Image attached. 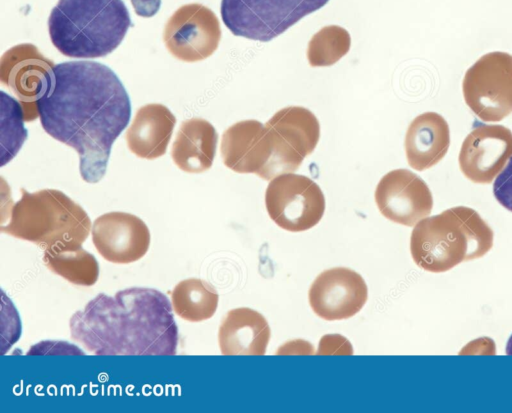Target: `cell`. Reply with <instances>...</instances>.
Segmentation results:
<instances>
[{
	"label": "cell",
	"mask_w": 512,
	"mask_h": 413,
	"mask_svg": "<svg viewBox=\"0 0 512 413\" xmlns=\"http://www.w3.org/2000/svg\"><path fill=\"white\" fill-rule=\"evenodd\" d=\"M493 194L504 208L512 212V157L495 178Z\"/></svg>",
	"instance_id": "cell-25"
},
{
	"label": "cell",
	"mask_w": 512,
	"mask_h": 413,
	"mask_svg": "<svg viewBox=\"0 0 512 413\" xmlns=\"http://www.w3.org/2000/svg\"><path fill=\"white\" fill-rule=\"evenodd\" d=\"M221 28L212 10L198 3L179 7L163 31L167 50L184 62H197L211 56L220 43Z\"/></svg>",
	"instance_id": "cell-9"
},
{
	"label": "cell",
	"mask_w": 512,
	"mask_h": 413,
	"mask_svg": "<svg viewBox=\"0 0 512 413\" xmlns=\"http://www.w3.org/2000/svg\"><path fill=\"white\" fill-rule=\"evenodd\" d=\"M265 125L275 130L286 145L302 158L315 150L320 138L318 119L301 106L280 109Z\"/></svg>",
	"instance_id": "cell-20"
},
{
	"label": "cell",
	"mask_w": 512,
	"mask_h": 413,
	"mask_svg": "<svg viewBox=\"0 0 512 413\" xmlns=\"http://www.w3.org/2000/svg\"><path fill=\"white\" fill-rule=\"evenodd\" d=\"M55 64L30 43L8 49L0 60V81L19 99L25 121L38 116L37 101L51 84Z\"/></svg>",
	"instance_id": "cell-10"
},
{
	"label": "cell",
	"mask_w": 512,
	"mask_h": 413,
	"mask_svg": "<svg viewBox=\"0 0 512 413\" xmlns=\"http://www.w3.org/2000/svg\"><path fill=\"white\" fill-rule=\"evenodd\" d=\"M450 145L447 121L436 112H425L410 123L404 141L410 167L423 171L436 165L446 155Z\"/></svg>",
	"instance_id": "cell-17"
},
{
	"label": "cell",
	"mask_w": 512,
	"mask_h": 413,
	"mask_svg": "<svg viewBox=\"0 0 512 413\" xmlns=\"http://www.w3.org/2000/svg\"><path fill=\"white\" fill-rule=\"evenodd\" d=\"M270 218L281 228L300 232L322 218L325 198L319 185L307 176L285 173L274 177L265 192Z\"/></svg>",
	"instance_id": "cell-8"
},
{
	"label": "cell",
	"mask_w": 512,
	"mask_h": 413,
	"mask_svg": "<svg viewBox=\"0 0 512 413\" xmlns=\"http://www.w3.org/2000/svg\"><path fill=\"white\" fill-rule=\"evenodd\" d=\"M375 202L384 217L405 226L416 225L433 207L426 182L407 169L392 170L380 179Z\"/></svg>",
	"instance_id": "cell-12"
},
{
	"label": "cell",
	"mask_w": 512,
	"mask_h": 413,
	"mask_svg": "<svg viewBox=\"0 0 512 413\" xmlns=\"http://www.w3.org/2000/svg\"><path fill=\"white\" fill-rule=\"evenodd\" d=\"M170 295L174 312L191 322L211 318L219 300L216 290L206 281L197 278L180 281Z\"/></svg>",
	"instance_id": "cell-22"
},
{
	"label": "cell",
	"mask_w": 512,
	"mask_h": 413,
	"mask_svg": "<svg viewBox=\"0 0 512 413\" xmlns=\"http://www.w3.org/2000/svg\"><path fill=\"white\" fill-rule=\"evenodd\" d=\"M329 0H222L225 26L236 36L268 42Z\"/></svg>",
	"instance_id": "cell-6"
},
{
	"label": "cell",
	"mask_w": 512,
	"mask_h": 413,
	"mask_svg": "<svg viewBox=\"0 0 512 413\" xmlns=\"http://www.w3.org/2000/svg\"><path fill=\"white\" fill-rule=\"evenodd\" d=\"M220 152L226 167L237 173H254L270 180L274 141L270 130L257 120L239 121L227 128Z\"/></svg>",
	"instance_id": "cell-13"
},
{
	"label": "cell",
	"mask_w": 512,
	"mask_h": 413,
	"mask_svg": "<svg viewBox=\"0 0 512 413\" xmlns=\"http://www.w3.org/2000/svg\"><path fill=\"white\" fill-rule=\"evenodd\" d=\"M351 46L348 31L337 25L321 28L309 41L308 62L312 67H326L338 62Z\"/></svg>",
	"instance_id": "cell-23"
},
{
	"label": "cell",
	"mask_w": 512,
	"mask_h": 413,
	"mask_svg": "<svg viewBox=\"0 0 512 413\" xmlns=\"http://www.w3.org/2000/svg\"><path fill=\"white\" fill-rule=\"evenodd\" d=\"M21 198L12 206L10 220L0 231L33 242L43 249L82 245L91 220L86 211L66 194L55 189L29 193L21 189Z\"/></svg>",
	"instance_id": "cell-5"
},
{
	"label": "cell",
	"mask_w": 512,
	"mask_h": 413,
	"mask_svg": "<svg viewBox=\"0 0 512 413\" xmlns=\"http://www.w3.org/2000/svg\"><path fill=\"white\" fill-rule=\"evenodd\" d=\"M512 157V131L503 125L474 122L464 139L459 167L474 183H491Z\"/></svg>",
	"instance_id": "cell-11"
},
{
	"label": "cell",
	"mask_w": 512,
	"mask_h": 413,
	"mask_svg": "<svg viewBox=\"0 0 512 413\" xmlns=\"http://www.w3.org/2000/svg\"><path fill=\"white\" fill-rule=\"evenodd\" d=\"M270 339V328L262 314L250 308L230 310L218 332L223 355H263Z\"/></svg>",
	"instance_id": "cell-18"
},
{
	"label": "cell",
	"mask_w": 512,
	"mask_h": 413,
	"mask_svg": "<svg viewBox=\"0 0 512 413\" xmlns=\"http://www.w3.org/2000/svg\"><path fill=\"white\" fill-rule=\"evenodd\" d=\"M91 234L98 253L115 264H128L141 259L151 241L149 228L141 218L118 211L96 218Z\"/></svg>",
	"instance_id": "cell-14"
},
{
	"label": "cell",
	"mask_w": 512,
	"mask_h": 413,
	"mask_svg": "<svg viewBox=\"0 0 512 413\" xmlns=\"http://www.w3.org/2000/svg\"><path fill=\"white\" fill-rule=\"evenodd\" d=\"M466 104L481 120L498 122L512 113V55L494 51L481 56L465 73Z\"/></svg>",
	"instance_id": "cell-7"
},
{
	"label": "cell",
	"mask_w": 512,
	"mask_h": 413,
	"mask_svg": "<svg viewBox=\"0 0 512 413\" xmlns=\"http://www.w3.org/2000/svg\"><path fill=\"white\" fill-rule=\"evenodd\" d=\"M131 25L122 0H59L48 18L54 47L67 57L82 59L110 54Z\"/></svg>",
	"instance_id": "cell-3"
},
{
	"label": "cell",
	"mask_w": 512,
	"mask_h": 413,
	"mask_svg": "<svg viewBox=\"0 0 512 413\" xmlns=\"http://www.w3.org/2000/svg\"><path fill=\"white\" fill-rule=\"evenodd\" d=\"M43 261L53 273L70 283L82 286L94 285L99 277L96 258L82 245L55 246L44 249Z\"/></svg>",
	"instance_id": "cell-21"
},
{
	"label": "cell",
	"mask_w": 512,
	"mask_h": 413,
	"mask_svg": "<svg viewBox=\"0 0 512 413\" xmlns=\"http://www.w3.org/2000/svg\"><path fill=\"white\" fill-rule=\"evenodd\" d=\"M37 109L45 132L79 154L83 180L100 181L112 145L131 116L128 93L117 75L95 61L59 63Z\"/></svg>",
	"instance_id": "cell-1"
},
{
	"label": "cell",
	"mask_w": 512,
	"mask_h": 413,
	"mask_svg": "<svg viewBox=\"0 0 512 413\" xmlns=\"http://www.w3.org/2000/svg\"><path fill=\"white\" fill-rule=\"evenodd\" d=\"M131 3L136 14L146 18L154 16L161 6V0H131Z\"/></svg>",
	"instance_id": "cell-26"
},
{
	"label": "cell",
	"mask_w": 512,
	"mask_h": 413,
	"mask_svg": "<svg viewBox=\"0 0 512 413\" xmlns=\"http://www.w3.org/2000/svg\"><path fill=\"white\" fill-rule=\"evenodd\" d=\"M2 112V158L1 165L9 162L26 140L27 131L23 125L24 113L20 102L1 92Z\"/></svg>",
	"instance_id": "cell-24"
},
{
	"label": "cell",
	"mask_w": 512,
	"mask_h": 413,
	"mask_svg": "<svg viewBox=\"0 0 512 413\" xmlns=\"http://www.w3.org/2000/svg\"><path fill=\"white\" fill-rule=\"evenodd\" d=\"M367 297V285L362 276L345 267L320 273L309 290L312 310L327 321L354 316L363 308Z\"/></svg>",
	"instance_id": "cell-15"
},
{
	"label": "cell",
	"mask_w": 512,
	"mask_h": 413,
	"mask_svg": "<svg viewBox=\"0 0 512 413\" xmlns=\"http://www.w3.org/2000/svg\"><path fill=\"white\" fill-rule=\"evenodd\" d=\"M506 353L512 355V335L507 342Z\"/></svg>",
	"instance_id": "cell-27"
},
{
	"label": "cell",
	"mask_w": 512,
	"mask_h": 413,
	"mask_svg": "<svg viewBox=\"0 0 512 413\" xmlns=\"http://www.w3.org/2000/svg\"><path fill=\"white\" fill-rule=\"evenodd\" d=\"M218 134L203 118H192L180 125L172 145L175 165L187 173H202L211 168L217 147Z\"/></svg>",
	"instance_id": "cell-19"
},
{
	"label": "cell",
	"mask_w": 512,
	"mask_h": 413,
	"mask_svg": "<svg viewBox=\"0 0 512 413\" xmlns=\"http://www.w3.org/2000/svg\"><path fill=\"white\" fill-rule=\"evenodd\" d=\"M71 338L96 355H174L178 328L172 304L151 288L98 294L69 321Z\"/></svg>",
	"instance_id": "cell-2"
},
{
	"label": "cell",
	"mask_w": 512,
	"mask_h": 413,
	"mask_svg": "<svg viewBox=\"0 0 512 413\" xmlns=\"http://www.w3.org/2000/svg\"><path fill=\"white\" fill-rule=\"evenodd\" d=\"M493 239L492 229L474 209L457 206L420 220L411 234L410 252L420 268L442 273L484 256Z\"/></svg>",
	"instance_id": "cell-4"
},
{
	"label": "cell",
	"mask_w": 512,
	"mask_h": 413,
	"mask_svg": "<svg viewBox=\"0 0 512 413\" xmlns=\"http://www.w3.org/2000/svg\"><path fill=\"white\" fill-rule=\"evenodd\" d=\"M175 123V116L163 104L140 107L125 134L129 150L143 159L161 157L166 153Z\"/></svg>",
	"instance_id": "cell-16"
}]
</instances>
